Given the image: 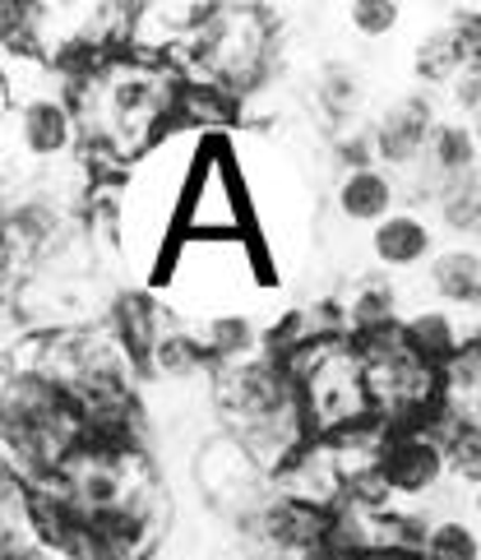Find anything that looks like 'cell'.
I'll list each match as a JSON object with an SVG mask.
<instances>
[{
    "instance_id": "6da1fadb",
    "label": "cell",
    "mask_w": 481,
    "mask_h": 560,
    "mask_svg": "<svg viewBox=\"0 0 481 560\" xmlns=\"http://www.w3.org/2000/svg\"><path fill=\"white\" fill-rule=\"evenodd\" d=\"M186 74L167 61H139V56H107L89 79L70 89L79 130H84L89 158L130 167L149 153L167 130H176V107Z\"/></svg>"
},
{
    "instance_id": "7a4b0ae2",
    "label": "cell",
    "mask_w": 481,
    "mask_h": 560,
    "mask_svg": "<svg viewBox=\"0 0 481 560\" xmlns=\"http://www.w3.org/2000/svg\"><path fill=\"white\" fill-rule=\"evenodd\" d=\"M204 149V135L195 130H167L149 153H139L116 182V190L103 199V218L116 236V246L130 259H139L149 273L167 265L176 246L180 205L195 172V158Z\"/></svg>"
},
{
    "instance_id": "3957f363",
    "label": "cell",
    "mask_w": 481,
    "mask_h": 560,
    "mask_svg": "<svg viewBox=\"0 0 481 560\" xmlns=\"http://www.w3.org/2000/svg\"><path fill=\"white\" fill-rule=\"evenodd\" d=\"M5 472H19L24 482L66 468V458L84 445V412L66 394L37 375H5Z\"/></svg>"
},
{
    "instance_id": "277c9868",
    "label": "cell",
    "mask_w": 481,
    "mask_h": 560,
    "mask_svg": "<svg viewBox=\"0 0 481 560\" xmlns=\"http://www.w3.org/2000/svg\"><path fill=\"white\" fill-rule=\"evenodd\" d=\"M288 371L301 385V404H306L315 440H333L366 422H379L366 385V362H361L352 338H315L296 357H288Z\"/></svg>"
},
{
    "instance_id": "5b68a950",
    "label": "cell",
    "mask_w": 481,
    "mask_h": 560,
    "mask_svg": "<svg viewBox=\"0 0 481 560\" xmlns=\"http://www.w3.org/2000/svg\"><path fill=\"white\" fill-rule=\"evenodd\" d=\"M157 278L176 315H190L195 325V319L241 311L246 292L259 283V255L255 242H176Z\"/></svg>"
},
{
    "instance_id": "8992f818",
    "label": "cell",
    "mask_w": 481,
    "mask_h": 560,
    "mask_svg": "<svg viewBox=\"0 0 481 560\" xmlns=\"http://www.w3.org/2000/svg\"><path fill=\"white\" fill-rule=\"evenodd\" d=\"M250 228L255 195L246 186V172H241V158L223 135H213L195 158L176 242H250Z\"/></svg>"
},
{
    "instance_id": "52a82bcc",
    "label": "cell",
    "mask_w": 481,
    "mask_h": 560,
    "mask_svg": "<svg viewBox=\"0 0 481 560\" xmlns=\"http://www.w3.org/2000/svg\"><path fill=\"white\" fill-rule=\"evenodd\" d=\"M51 487L84 518L163 495V482H157L153 458L144 450L139 445H97V440H84V445L66 458V468L51 472Z\"/></svg>"
},
{
    "instance_id": "ba28073f",
    "label": "cell",
    "mask_w": 481,
    "mask_h": 560,
    "mask_svg": "<svg viewBox=\"0 0 481 560\" xmlns=\"http://www.w3.org/2000/svg\"><path fill=\"white\" fill-rule=\"evenodd\" d=\"M454 472L449 440L439 435L431 422L426 427H389L385 454L366 487H356L352 495L375 500V505H403V500H421L445 487V477Z\"/></svg>"
},
{
    "instance_id": "9c48e42d",
    "label": "cell",
    "mask_w": 481,
    "mask_h": 560,
    "mask_svg": "<svg viewBox=\"0 0 481 560\" xmlns=\"http://www.w3.org/2000/svg\"><path fill=\"white\" fill-rule=\"evenodd\" d=\"M199 491H204L218 510L255 518L278 495V482L236 435L223 431V435H213L209 445L199 450Z\"/></svg>"
},
{
    "instance_id": "30bf717a",
    "label": "cell",
    "mask_w": 481,
    "mask_h": 560,
    "mask_svg": "<svg viewBox=\"0 0 481 560\" xmlns=\"http://www.w3.org/2000/svg\"><path fill=\"white\" fill-rule=\"evenodd\" d=\"M10 116V130L19 139V149H24L33 163H70L79 139V112H74V97L70 89H56V93H43V97H28L24 107L5 112Z\"/></svg>"
},
{
    "instance_id": "8fae6325",
    "label": "cell",
    "mask_w": 481,
    "mask_h": 560,
    "mask_svg": "<svg viewBox=\"0 0 481 560\" xmlns=\"http://www.w3.org/2000/svg\"><path fill=\"white\" fill-rule=\"evenodd\" d=\"M273 482H278V495L283 500H296V505H310V510H325V514L338 510L352 495L343 464H338L329 440H310V445L301 450Z\"/></svg>"
},
{
    "instance_id": "7c38bea8",
    "label": "cell",
    "mask_w": 481,
    "mask_h": 560,
    "mask_svg": "<svg viewBox=\"0 0 481 560\" xmlns=\"http://www.w3.org/2000/svg\"><path fill=\"white\" fill-rule=\"evenodd\" d=\"M431 130H435V112H431L426 97H403V103H394L375 126L379 163H389L398 172H417L421 163H426Z\"/></svg>"
},
{
    "instance_id": "4fadbf2b",
    "label": "cell",
    "mask_w": 481,
    "mask_h": 560,
    "mask_svg": "<svg viewBox=\"0 0 481 560\" xmlns=\"http://www.w3.org/2000/svg\"><path fill=\"white\" fill-rule=\"evenodd\" d=\"M439 417L445 427L458 431H481V343H472L439 371Z\"/></svg>"
},
{
    "instance_id": "5bb4252c",
    "label": "cell",
    "mask_w": 481,
    "mask_h": 560,
    "mask_svg": "<svg viewBox=\"0 0 481 560\" xmlns=\"http://www.w3.org/2000/svg\"><path fill=\"white\" fill-rule=\"evenodd\" d=\"M333 209L352 228H379L389 213H398V182L379 167L343 172L333 186Z\"/></svg>"
},
{
    "instance_id": "9a60e30c",
    "label": "cell",
    "mask_w": 481,
    "mask_h": 560,
    "mask_svg": "<svg viewBox=\"0 0 481 560\" xmlns=\"http://www.w3.org/2000/svg\"><path fill=\"white\" fill-rule=\"evenodd\" d=\"M371 255L385 269H421L439 255L435 250V228L417 213H389L379 228H371Z\"/></svg>"
},
{
    "instance_id": "2e32d148",
    "label": "cell",
    "mask_w": 481,
    "mask_h": 560,
    "mask_svg": "<svg viewBox=\"0 0 481 560\" xmlns=\"http://www.w3.org/2000/svg\"><path fill=\"white\" fill-rule=\"evenodd\" d=\"M195 334V343L204 348V357L218 366H232V362H250V357L265 352V329L250 319V311H236V315H209V319H195L186 325Z\"/></svg>"
},
{
    "instance_id": "e0dca14e",
    "label": "cell",
    "mask_w": 481,
    "mask_h": 560,
    "mask_svg": "<svg viewBox=\"0 0 481 560\" xmlns=\"http://www.w3.org/2000/svg\"><path fill=\"white\" fill-rule=\"evenodd\" d=\"M403 338L421 362L435 366V371H445L454 357L472 343L468 329L458 325L454 311H445V306H421V311L403 315Z\"/></svg>"
},
{
    "instance_id": "ac0fdd59",
    "label": "cell",
    "mask_w": 481,
    "mask_h": 560,
    "mask_svg": "<svg viewBox=\"0 0 481 560\" xmlns=\"http://www.w3.org/2000/svg\"><path fill=\"white\" fill-rule=\"evenodd\" d=\"M426 288L454 311H481V250L449 246L426 265Z\"/></svg>"
},
{
    "instance_id": "d6986e66",
    "label": "cell",
    "mask_w": 481,
    "mask_h": 560,
    "mask_svg": "<svg viewBox=\"0 0 481 560\" xmlns=\"http://www.w3.org/2000/svg\"><path fill=\"white\" fill-rule=\"evenodd\" d=\"M481 167V144L468 121H435L431 144H426V163L421 172H431V182L445 190V182H458V176H472Z\"/></svg>"
},
{
    "instance_id": "ffe728a7",
    "label": "cell",
    "mask_w": 481,
    "mask_h": 560,
    "mask_svg": "<svg viewBox=\"0 0 481 560\" xmlns=\"http://www.w3.org/2000/svg\"><path fill=\"white\" fill-rule=\"evenodd\" d=\"M348 311V338H366L398 325V292L385 278H361V288L343 302Z\"/></svg>"
},
{
    "instance_id": "44dd1931",
    "label": "cell",
    "mask_w": 481,
    "mask_h": 560,
    "mask_svg": "<svg viewBox=\"0 0 481 560\" xmlns=\"http://www.w3.org/2000/svg\"><path fill=\"white\" fill-rule=\"evenodd\" d=\"M315 103H319V112L329 116V126L343 130L352 116L366 107V84H361V74H356V70H348V66H329L325 74H319Z\"/></svg>"
},
{
    "instance_id": "7402d4cb",
    "label": "cell",
    "mask_w": 481,
    "mask_h": 560,
    "mask_svg": "<svg viewBox=\"0 0 481 560\" xmlns=\"http://www.w3.org/2000/svg\"><path fill=\"white\" fill-rule=\"evenodd\" d=\"M439 218L445 228L464 232V236H481V167L472 176H458V182H445V190L435 195Z\"/></svg>"
},
{
    "instance_id": "603a6c76",
    "label": "cell",
    "mask_w": 481,
    "mask_h": 560,
    "mask_svg": "<svg viewBox=\"0 0 481 560\" xmlns=\"http://www.w3.org/2000/svg\"><path fill=\"white\" fill-rule=\"evenodd\" d=\"M426 560H481V537L464 518H435L426 533Z\"/></svg>"
},
{
    "instance_id": "cb8c5ba5",
    "label": "cell",
    "mask_w": 481,
    "mask_h": 560,
    "mask_svg": "<svg viewBox=\"0 0 481 560\" xmlns=\"http://www.w3.org/2000/svg\"><path fill=\"white\" fill-rule=\"evenodd\" d=\"M343 14H348L352 33H361V37H385L403 24V5H398V0H356Z\"/></svg>"
},
{
    "instance_id": "d4e9b609",
    "label": "cell",
    "mask_w": 481,
    "mask_h": 560,
    "mask_svg": "<svg viewBox=\"0 0 481 560\" xmlns=\"http://www.w3.org/2000/svg\"><path fill=\"white\" fill-rule=\"evenodd\" d=\"M449 458H454V472L458 477L481 482V431H458L449 440Z\"/></svg>"
},
{
    "instance_id": "484cf974",
    "label": "cell",
    "mask_w": 481,
    "mask_h": 560,
    "mask_svg": "<svg viewBox=\"0 0 481 560\" xmlns=\"http://www.w3.org/2000/svg\"><path fill=\"white\" fill-rule=\"evenodd\" d=\"M0 560H70V556L43 542V537H33V542H19V547H0Z\"/></svg>"
},
{
    "instance_id": "4316f807",
    "label": "cell",
    "mask_w": 481,
    "mask_h": 560,
    "mask_svg": "<svg viewBox=\"0 0 481 560\" xmlns=\"http://www.w3.org/2000/svg\"><path fill=\"white\" fill-rule=\"evenodd\" d=\"M472 510H477V518H481V482H472Z\"/></svg>"
},
{
    "instance_id": "83f0119b",
    "label": "cell",
    "mask_w": 481,
    "mask_h": 560,
    "mask_svg": "<svg viewBox=\"0 0 481 560\" xmlns=\"http://www.w3.org/2000/svg\"><path fill=\"white\" fill-rule=\"evenodd\" d=\"M468 126H472V135H477V144H481V107H477V116H472V121H468Z\"/></svg>"
},
{
    "instance_id": "f1b7e54d",
    "label": "cell",
    "mask_w": 481,
    "mask_h": 560,
    "mask_svg": "<svg viewBox=\"0 0 481 560\" xmlns=\"http://www.w3.org/2000/svg\"><path fill=\"white\" fill-rule=\"evenodd\" d=\"M477 343H481V329H477Z\"/></svg>"
}]
</instances>
